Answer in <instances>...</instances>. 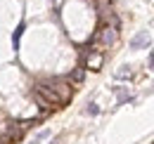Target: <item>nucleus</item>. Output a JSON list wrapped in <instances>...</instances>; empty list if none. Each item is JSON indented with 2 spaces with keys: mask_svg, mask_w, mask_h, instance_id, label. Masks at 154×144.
I'll list each match as a JSON object with an SVG mask.
<instances>
[{
  "mask_svg": "<svg viewBox=\"0 0 154 144\" xmlns=\"http://www.w3.org/2000/svg\"><path fill=\"white\" fill-rule=\"evenodd\" d=\"M24 28H26V24L21 21L19 26H17V31H14V36H12V47H14V50H19V40H21V36H24Z\"/></svg>",
  "mask_w": 154,
  "mask_h": 144,
  "instance_id": "obj_3",
  "label": "nucleus"
},
{
  "mask_svg": "<svg viewBox=\"0 0 154 144\" xmlns=\"http://www.w3.org/2000/svg\"><path fill=\"white\" fill-rule=\"evenodd\" d=\"M71 78H74V80H83V71H81V69H76V71H74V76H71Z\"/></svg>",
  "mask_w": 154,
  "mask_h": 144,
  "instance_id": "obj_7",
  "label": "nucleus"
},
{
  "mask_svg": "<svg viewBox=\"0 0 154 144\" xmlns=\"http://www.w3.org/2000/svg\"><path fill=\"white\" fill-rule=\"evenodd\" d=\"M50 144H55V142H50Z\"/></svg>",
  "mask_w": 154,
  "mask_h": 144,
  "instance_id": "obj_8",
  "label": "nucleus"
},
{
  "mask_svg": "<svg viewBox=\"0 0 154 144\" xmlns=\"http://www.w3.org/2000/svg\"><path fill=\"white\" fill-rule=\"evenodd\" d=\"M142 47H149V33L147 31H140L131 38V50H142Z\"/></svg>",
  "mask_w": 154,
  "mask_h": 144,
  "instance_id": "obj_1",
  "label": "nucleus"
},
{
  "mask_svg": "<svg viewBox=\"0 0 154 144\" xmlns=\"http://www.w3.org/2000/svg\"><path fill=\"white\" fill-rule=\"evenodd\" d=\"M126 76H131V66H121V71L116 73V78H126Z\"/></svg>",
  "mask_w": 154,
  "mask_h": 144,
  "instance_id": "obj_6",
  "label": "nucleus"
},
{
  "mask_svg": "<svg viewBox=\"0 0 154 144\" xmlns=\"http://www.w3.org/2000/svg\"><path fill=\"white\" fill-rule=\"evenodd\" d=\"M48 137H50V130H43V132H38V135L33 137L31 144H38V142H43V140H48Z\"/></svg>",
  "mask_w": 154,
  "mask_h": 144,
  "instance_id": "obj_5",
  "label": "nucleus"
},
{
  "mask_svg": "<svg viewBox=\"0 0 154 144\" xmlns=\"http://www.w3.org/2000/svg\"><path fill=\"white\" fill-rule=\"evenodd\" d=\"M100 40H102V43H104V45H109V43H114V38H116V31L114 28H109V26H104V28H102V31H100Z\"/></svg>",
  "mask_w": 154,
  "mask_h": 144,
  "instance_id": "obj_2",
  "label": "nucleus"
},
{
  "mask_svg": "<svg viewBox=\"0 0 154 144\" xmlns=\"http://www.w3.org/2000/svg\"><path fill=\"white\" fill-rule=\"evenodd\" d=\"M85 113H88V116H97V113H100V106H97L95 102H90V104L85 106Z\"/></svg>",
  "mask_w": 154,
  "mask_h": 144,
  "instance_id": "obj_4",
  "label": "nucleus"
},
{
  "mask_svg": "<svg viewBox=\"0 0 154 144\" xmlns=\"http://www.w3.org/2000/svg\"><path fill=\"white\" fill-rule=\"evenodd\" d=\"M152 52H154V50H152Z\"/></svg>",
  "mask_w": 154,
  "mask_h": 144,
  "instance_id": "obj_9",
  "label": "nucleus"
}]
</instances>
